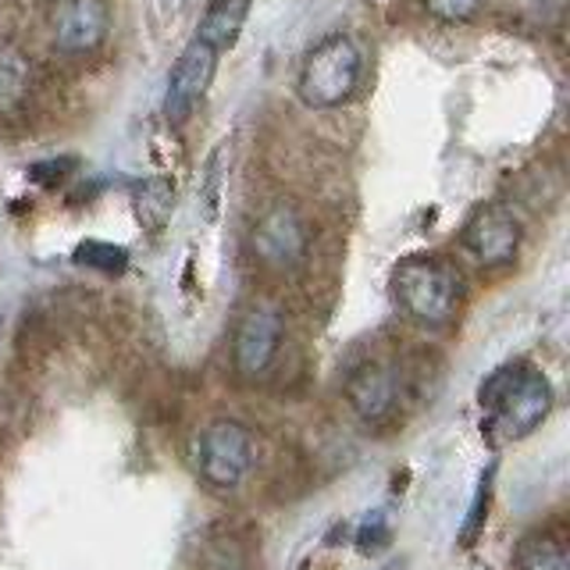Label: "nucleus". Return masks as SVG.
<instances>
[{"label": "nucleus", "mask_w": 570, "mask_h": 570, "mask_svg": "<svg viewBox=\"0 0 570 570\" xmlns=\"http://www.w3.org/2000/svg\"><path fill=\"white\" fill-rule=\"evenodd\" d=\"M406 400V374L403 364L392 356H371L356 364L346 379V403L364 424L379 428L400 417V406Z\"/></svg>", "instance_id": "obj_6"}, {"label": "nucleus", "mask_w": 570, "mask_h": 570, "mask_svg": "<svg viewBox=\"0 0 570 570\" xmlns=\"http://www.w3.org/2000/svg\"><path fill=\"white\" fill-rule=\"evenodd\" d=\"M400 311L421 328H450L460 314V272L442 257H406L392 275Z\"/></svg>", "instance_id": "obj_2"}, {"label": "nucleus", "mask_w": 570, "mask_h": 570, "mask_svg": "<svg viewBox=\"0 0 570 570\" xmlns=\"http://www.w3.org/2000/svg\"><path fill=\"white\" fill-rule=\"evenodd\" d=\"M111 36L107 0H50V40L65 58H89Z\"/></svg>", "instance_id": "obj_8"}, {"label": "nucleus", "mask_w": 570, "mask_h": 570, "mask_svg": "<svg viewBox=\"0 0 570 570\" xmlns=\"http://www.w3.org/2000/svg\"><path fill=\"white\" fill-rule=\"evenodd\" d=\"M246 14H249V0H207L200 26H196L193 36L210 43L218 53H225L236 47L239 32L246 26Z\"/></svg>", "instance_id": "obj_12"}, {"label": "nucleus", "mask_w": 570, "mask_h": 570, "mask_svg": "<svg viewBox=\"0 0 570 570\" xmlns=\"http://www.w3.org/2000/svg\"><path fill=\"white\" fill-rule=\"evenodd\" d=\"M193 463L204 485L228 492L239 489L257 463V439L243 421H210L200 435L193 439Z\"/></svg>", "instance_id": "obj_4"}, {"label": "nucleus", "mask_w": 570, "mask_h": 570, "mask_svg": "<svg viewBox=\"0 0 570 570\" xmlns=\"http://www.w3.org/2000/svg\"><path fill=\"white\" fill-rule=\"evenodd\" d=\"M282 338H285L282 311L267 307V303H254V307L239 317L236 335H232V367H236L239 379L246 382L264 379L278 361Z\"/></svg>", "instance_id": "obj_7"}, {"label": "nucleus", "mask_w": 570, "mask_h": 570, "mask_svg": "<svg viewBox=\"0 0 570 570\" xmlns=\"http://www.w3.org/2000/svg\"><path fill=\"white\" fill-rule=\"evenodd\" d=\"M421 4H424L428 14L435 18V22L456 26V22H471L485 0H421Z\"/></svg>", "instance_id": "obj_17"}, {"label": "nucleus", "mask_w": 570, "mask_h": 570, "mask_svg": "<svg viewBox=\"0 0 570 570\" xmlns=\"http://www.w3.org/2000/svg\"><path fill=\"white\" fill-rule=\"evenodd\" d=\"M513 567L517 570H570L567 534L557 531V528L531 531L528 539L517 546Z\"/></svg>", "instance_id": "obj_13"}, {"label": "nucleus", "mask_w": 570, "mask_h": 570, "mask_svg": "<svg viewBox=\"0 0 570 570\" xmlns=\"http://www.w3.org/2000/svg\"><path fill=\"white\" fill-rule=\"evenodd\" d=\"M79 267L86 272H100V275H125V267H129V254H125V246L118 243H100V239H86L79 243V249L71 254Z\"/></svg>", "instance_id": "obj_14"}, {"label": "nucleus", "mask_w": 570, "mask_h": 570, "mask_svg": "<svg viewBox=\"0 0 570 570\" xmlns=\"http://www.w3.org/2000/svg\"><path fill=\"white\" fill-rule=\"evenodd\" d=\"M218 196H222V150L210 157V171H207V218L218 222Z\"/></svg>", "instance_id": "obj_18"}, {"label": "nucleus", "mask_w": 570, "mask_h": 570, "mask_svg": "<svg viewBox=\"0 0 570 570\" xmlns=\"http://www.w3.org/2000/svg\"><path fill=\"white\" fill-rule=\"evenodd\" d=\"M478 403L485 410V435L492 442H517L549 417L552 385L539 367L517 361L481 382Z\"/></svg>", "instance_id": "obj_1"}, {"label": "nucleus", "mask_w": 570, "mask_h": 570, "mask_svg": "<svg viewBox=\"0 0 570 570\" xmlns=\"http://www.w3.org/2000/svg\"><path fill=\"white\" fill-rule=\"evenodd\" d=\"M36 97V68L22 50L0 43V121L22 118Z\"/></svg>", "instance_id": "obj_11"}, {"label": "nucleus", "mask_w": 570, "mask_h": 570, "mask_svg": "<svg viewBox=\"0 0 570 570\" xmlns=\"http://www.w3.org/2000/svg\"><path fill=\"white\" fill-rule=\"evenodd\" d=\"M460 246L468 254L489 267V272H499L517 261V249H521V222L507 204H481L468 225L460 232Z\"/></svg>", "instance_id": "obj_9"}, {"label": "nucleus", "mask_w": 570, "mask_h": 570, "mask_svg": "<svg viewBox=\"0 0 570 570\" xmlns=\"http://www.w3.org/2000/svg\"><path fill=\"white\" fill-rule=\"evenodd\" d=\"M311 239V222L303 218V210L293 204H275L249 228V257L261 272L293 275L307 261Z\"/></svg>", "instance_id": "obj_5"}, {"label": "nucleus", "mask_w": 570, "mask_h": 570, "mask_svg": "<svg viewBox=\"0 0 570 570\" xmlns=\"http://www.w3.org/2000/svg\"><path fill=\"white\" fill-rule=\"evenodd\" d=\"M136 207H139V222H165L171 210V186L165 178H154L136 196Z\"/></svg>", "instance_id": "obj_16"}, {"label": "nucleus", "mask_w": 570, "mask_h": 570, "mask_svg": "<svg viewBox=\"0 0 570 570\" xmlns=\"http://www.w3.org/2000/svg\"><path fill=\"white\" fill-rule=\"evenodd\" d=\"M222 53L204 40L186 43V50L178 53V61L168 71V86H165V118L168 125H186L189 115L196 111V104L207 97V89L214 82V71H218Z\"/></svg>", "instance_id": "obj_10"}, {"label": "nucleus", "mask_w": 570, "mask_h": 570, "mask_svg": "<svg viewBox=\"0 0 570 570\" xmlns=\"http://www.w3.org/2000/svg\"><path fill=\"white\" fill-rule=\"evenodd\" d=\"M364 76V53L350 36H328L303 58L296 94L314 111H335L353 100Z\"/></svg>", "instance_id": "obj_3"}, {"label": "nucleus", "mask_w": 570, "mask_h": 570, "mask_svg": "<svg viewBox=\"0 0 570 570\" xmlns=\"http://www.w3.org/2000/svg\"><path fill=\"white\" fill-rule=\"evenodd\" d=\"M200 570H254V563H249V552L239 539L222 534V539H210L204 546Z\"/></svg>", "instance_id": "obj_15"}]
</instances>
